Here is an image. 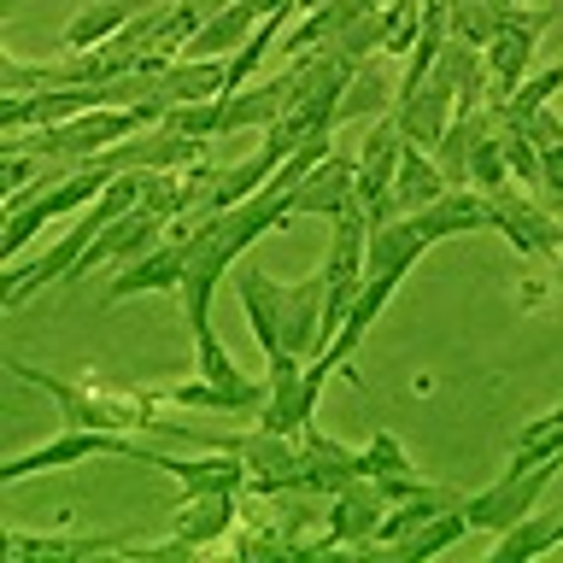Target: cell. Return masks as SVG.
Returning a JSON list of instances; mask_svg holds the SVG:
<instances>
[{"label": "cell", "mask_w": 563, "mask_h": 563, "mask_svg": "<svg viewBox=\"0 0 563 563\" xmlns=\"http://www.w3.org/2000/svg\"><path fill=\"white\" fill-rule=\"evenodd\" d=\"M464 534H475V528H470V517H464V505H452V510H434V517L422 522L417 534H405L387 558H399V563H422V558L452 552V545L464 540Z\"/></svg>", "instance_id": "obj_24"}, {"label": "cell", "mask_w": 563, "mask_h": 563, "mask_svg": "<svg viewBox=\"0 0 563 563\" xmlns=\"http://www.w3.org/2000/svg\"><path fill=\"white\" fill-rule=\"evenodd\" d=\"M558 271H563V241H558Z\"/></svg>", "instance_id": "obj_33"}, {"label": "cell", "mask_w": 563, "mask_h": 563, "mask_svg": "<svg viewBox=\"0 0 563 563\" xmlns=\"http://www.w3.org/2000/svg\"><path fill=\"white\" fill-rule=\"evenodd\" d=\"M534 194H540V200L563 218V141L540 153V188H534Z\"/></svg>", "instance_id": "obj_30"}, {"label": "cell", "mask_w": 563, "mask_h": 563, "mask_svg": "<svg viewBox=\"0 0 563 563\" xmlns=\"http://www.w3.org/2000/svg\"><path fill=\"white\" fill-rule=\"evenodd\" d=\"M446 188H452V183H446V170L434 165V153L405 141V158H399V176H394V211H399V218H411V211L434 206Z\"/></svg>", "instance_id": "obj_21"}, {"label": "cell", "mask_w": 563, "mask_h": 563, "mask_svg": "<svg viewBox=\"0 0 563 563\" xmlns=\"http://www.w3.org/2000/svg\"><path fill=\"white\" fill-rule=\"evenodd\" d=\"M153 7H165V0H88V7L65 24V53H88V47H106L118 30H130L141 12H153Z\"/></svg>", "instance_id": "obj_19"}, {"label": "cell", "mask_w": 563, "mask_h": 563, "mask_svg": "<svg viewBox=\"0 0 563 563\" xmlns=\"http://www.w3.org/2000/svg\"><path fill=\"white\" fill-rule=\"evenodd\" d=\"M229 95V59H170L165 77H158V100L165 106H188V100H211Z\"/></svg>", "instance_id": "obj_20"}, {"label": "cell", "mask_w": 563, "mask_h": 563, "mask_svg": "<svg viewBox=\"0 0 563 563\" xmlns=\"http://www.w3.org/2000/svg\"><path fill=\"white\" fill-rule=\"evenodd\" d=\"M106 183H112V170H106L100 158H88V165H70V170L59 176V188H42L30 206L7 211V235H0V253L18 258V253H24V246L42 235L53 218H65V211H82L88 200H100Z\"/></svg>", "instance_id": "obj_2"}, {"label": "cell", "mask_w": 563, "mask_h": 563, "mask_svg": "<svg viewBox=\"0 0 563 563\" xmlns=\"http://www.w3.org/2000/svg\"><path fill=\"white\" fill-rule=\"evenodd\" d=\"M411 223L429 241H452V235H475V229H493V206L482 188H446L434 206L411 211Z\"/></svg>", "instance_id": "obj_18"}, {"label": "cell", "mask_w": 563, "mask_h": 563, "mask_svg": "<svg viewBox=\"0 0 563 563\" xmlns=\"http://www.w3.org/2000/svg\"><path fill=\"white\" fill-rule=\"evenodd\" d=\"M358 452L323 429H299V493L306 499H334L346 482H358Z\"/></svg>", "instance_id": "obj_13"}, {"label": "cell", "mask_w": 563, "mask_h": 563, "mask_svg": "<svg viewBox=\"0 0 563 563\" xmlns=\"http://www.w3.org/2000/svg\"><path fill=\"white\" fill-rule=\"evenodd\" d=\"M130 540H106V534H30V528H7L0 552L7 563H77V558H106L123 552Z\"/></svg>", "instance_id": "obj_16"}, {"label": "cell", "mask_w": 563, "mask_h": 563, "mask_svg": "<svg viewBox=\"0 0 563 563\" xmlns=\"http://www.w3.org/2000/svg\"><path fill=\"white\" fill-rule=\"evenodd\" d=\"M563 470V457H545V464H534V470H522V475H499L493 487H482V493H470L464 499V517H470V528H493V534H505V528H517L528 510L540 505V493L552 487V475Z\"/></svg>", "instance_id": "obj_9"}, {"label": "cell", "mask_w": 563, "mask_h": 563, "mask_svg": "<svg viewBox=\"0 0 563 563\" xmlns=\"http://www.w3.org/2000/svg\"><path fill=\"white\" fill-rule=\"evenodd\" d=\"M452 118H457V88L440 65L417 95H399V106H394V123L405 130V141H411V147H429V153H434V141L452 130Z\"/></svg>", "instance_id": "obj_14"}, {"label": "cell", "mask_w": 563, "mask_h": 563, "mask_svg": "<svg viewBox=\"0 0 563 563\" xmlns=\"http://www.w3.org/2000/svg\"><path fill=\"white\" fill-rule=\"evenodd\" d=\"M183 282H188V223L176 218L141 258L118 264V276L106 282L100 306H123V299H135V294H170V288L183 294Z\"/></svg>", "instance_id": "obj_4"}, {"label": "cell", "mask_w": 563, "mask_h": 563, "mask_svg": "<svg viewBox=\"0 0 563 563\" xmlns=\"http://www.w3.org/2000/svg\"><path fill=\"white\" fill-rule=\"evenodd\" d=\"M487 206H493V235H505L522 258H558L563 218L540 200L534 188L505 183V188H493V194H487Z\"/></svg>", "instance_id": "obj_5"}, {"label": "cell", "mask_w": 563, "mask_h": 563, "mask_svg": "<svg viewBox=\"0 0 563 563\" xmlns=\"http://www.w3.org/2000/svg\"><path fill=\"white\" fill-rule=\"evenodd\" d=\"M399 158H405V130L394 123V112L369 123L358 158H352V170H358V206L369 211V223H394V176H399Z\"/></svg>", "instance_id": "obj_8"}, {"label": "cell", "mask_w": 563, "mask_h": 563, "mask_svg": "<svg viewBox=\"0 0 563 563\" xmlns=\"http://www.w3.org/2000/svg\"><path fill=\"white\" fill-rule=\"evenodd\" d=\"M141 464L176 475L183 499H188V493H246V487H253V464H246L241 452H229V446H211V452H200V457H170V452H153V446H147V457H141Z\"/></svg>", "instance_id": "obj_11"}, {"label": "cell", "mask_w": 563, "mask_h": 563, "mask_svg": "<svg viewBox=\"0 0 563 563\" xmlns=\"http://www.w3.org/2000/svg\"><path fill=\"white\" fill-rule=\"evenodd\" d=\"M158 399H165V405H183V411H223V417H258V411H264V394L218 387V382H206V376L158 387Z\"/></svg>", "instance_id": "obj_22"}, {"label": "cell", "mask_w": 563, "mask_h": 563, "mask_svg": "<svg viewBox=\"0 0 563 563\" xmlns=\"http://www.w3.org/2000/svg\"><path fill=\"white\" fill-rule=\"evenodd\" d=\"M399 106V82L382 77V59H364L358 70H352L346 95H341V112H334V123H364V118H387Z\"/></svg>", "instance_id": "obj_23"}, {"label": "cell", "mask_w": 563, "mask_h": 563, "mask_svg": "<svg viewBox=\"0 0 563 563\" xmlns=\"http://www.w3.org/2000/svg\"><path fill=\"white\" fill-rule=\"evenodd\" d=\"M522 123H528V135L540 141V153H545V147H558V141H563V118L552 112V106H540V112H528Z\"/></svg>", "instance_id": "obj_31"}, {"label": "cell", "mask_w": 563, "mask_h": 563, "mask_svg": "<svg viewBox=\"0 0 563 563\" xmlns=\"http://www.w3.org/2000/svg\"><path fill=\"white\" fill-rule=\"evenodd\" d=\"M545 24H552L545 7H505L493 42L482 47L487 53V77H493V100H510L528 82V65H534V47H540Z\"/></svg>", "instance_id": "obj_7"}, {"label": "cell", "mask_w": 563, "mask_h": 563, "mask_svg": "<svg viewBox=\"0 0 563 563\" xmlns=\"http://www.w3.org/2000/svg\"><path fill=\"white\" fill-rule=\"evenodd\" d=\"M7 376L42 387V394L59 405V417L70 429H118V434H135V429H165L170 422H158L165 411V399H158V387H106V382H70V376H53V369H35L24 358H7Z\"/></svg>", "instance_id": "obj_1"}, {"label": "cell", "mask_w": 563, "mask_h": 563, "mask_svg": "<svg viewBox=\"0 0 563 563\" xmlns=\"http://www.w3.org/2000/svg\"><path fill=\"white\" fill-rule=\"evenodd\" d=\"M223 112H229V100H223V95H211V100L170 106L165 123H170V130H183V135H194V141H223Z\"/></svg>", "instance_id": "obj_28"}, {"label": "cell", "mask_w": 563, "mask_h": 563, "mask_svg": "<svg viewBox=\"0 0 563 563\" xmlns=\"http://www.w3.org/2000/svg\"><path fill=\"white\" fill-rule=\"evenodd\" d=\"M545 552H558V517H540V510H528L517 528H505L493 540V563H528Z\"/></svg>", "instance_id": "obj_25"}, {"label": "cell", "mask_w": 563, "mask_h": 563, "mask_svg": "<svg viewBox=\"0 0 563 563\" xmlns=\"http://www.w3.org/2000/svg\"><path fill=\"white\" fill-rule=\"evenodd\" d=\"M346 206H358V170L346 153H329L306 183L294 188V218H341Z\"/></svg>", "instance_id": "obj_15"}, {"label": "cell", "mask_w": 563, "mask_h": 563, "mask_svg": "<svg viewBox=\"0 0 563 563\" xmlns=\"http://www.w3.org/2000/svg\"><path fill=\"white\" fill-rule=\"evenodd\" d=\"M88 457H147V446L130 434H118V429H70L65 422V434H53L42 440V446H30V452H18L0 464V482L18 487V482H30V475H42V470H70V464H88Z\"/></svg>", "instance_id": "obj_3"}, {"label": "cell", "mask_w": 563, "mask_h": 563, "mask_svg": "<svg viewBox=\"0 0 563 563\" xmlns=\"http://www.w3.org/2000/svg\"><path fill=\"white\" fill-rule=\"evenodd\" d=\"M246 493H188L183 505H176V528L170 534H183L194 552H206V545H218L235 534V510H241Z\"/></svg>", "instance_id": "obj_17"}, {"label": "cell", "mask_w": 563, "mask_h": 563, "mask_svg": "<svg viewBox=\"0 0 563 563\" xmlns=\"http://www.w3.org/2000/svg\"><path fill=\"white\" fill-rule=\"evenodd\" d=\"M358 470L369 475V482H399V475H417V464L405 457L399 434H369V446H358Z\"/></svg>", "instance_id": "obj_27"}, {"label": "cell", "mask_w": 563, "mask_h": 563, "mask_svg": "<svg viewBox=\"0 0 563 563\" xmlns=\"http://www.w3.org/2000/svg\"><path fill=\"white\" fill-rule=\"evenodd\" d=\"M0 7H7V18H12V12H18V7H24V0H0Z\"/></svg>", "instance_id": "obj_32"}, {"label": "cell", "mask_w": 563, "mask_h": 563, "mask_svg": "<svg viewBox=\"0 0 563 563\" xmlns=\"http://www.w3.org/2000/svg\"><path fill=\"white\" fill-rule=\"evenodd\" d=\"M211 141H194L183 130H170V123H147V130H135L130 141H118V147H106L100 153V165L106 170H188V165H200Z\"/></svg>", "instance_id": "obj_10"}, {"label": "cell", "mask_w": 563, "mask_h": 563, "mask_svg": "<svg viewBox=\"0 0 563 563\" xmlns=\"http://www.w3.org/2000/svg\"><path fill=\"white\" fill-rule=\"evenodd\" d=\"M499 18H505V7H493V0H464V7H452V35L487 47L493 30H499Z\"/></svg>", "instance_id": "obj_29"}, {"label": "cell", "mask_w": 563, "mask_h": 563, "mask_svg": "<svg viewBox=\"0 0 563 563\" xmlns=\"http://www.w3.org/2000/svg\"><path fill=\"white\" fill-rule=\"evenodd\" d=\"M299 77H306V59H294L276 70V77H264V82H246L235 88V95H223L229 100V112H223V135H241V130H271V123L288 112V106L299 100Z\"/></svg>", "instance_id": "obj_12"}, {"label": "cell", "mask_w": 563, "mask_h": 563, "mask_svg": "<svg viewBox=\"0 0 563 563\" xmlns=\"http://www.w3.org/2000/svg\"><path fill=\"white\" fill-rule=\"evenodd\" d=\"M235 282V299L246 311V329H253V341L264 346V364L271 369H299L306 358H294L288 341H282V311H288V282H276L271 271H258V264H235L229 271Z\"/></svg>", "instance_id": "obj_6"}, {"label": "cell", "mask_w": 563, "mask_h": 563, "mask_svg": "<svg viewBox=\"0 0 563 563\" xmlns=\"http://www.w3.org/2000/svg\"><path fill=\"white\" fill-rule=\"evenodd\" d=\"M429 0H382V53H411Z\"/></svg>", "instance_id": "obj_26"}]
</instances>
